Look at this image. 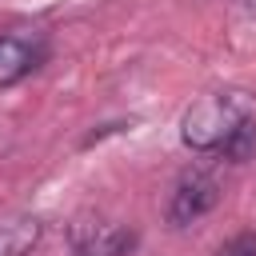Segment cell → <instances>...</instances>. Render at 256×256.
<instances>
[{
    "label": "cell",
    "instance_id": "1",
    "mask_svg": "<svg viewBox=\"0 0 256 256\" xmlns=\"http://www.w3.org/2000/svg\"><path fill=\"white\" fill-rule=\"evenodd\" d=\"M248 124H256V100L244 88H216L192 100L180 116V144L196 156H220Z\"/></svg>",
    "mask_w": 256,
    "mask_h": 256
},
{
    "label": "cell",
    "instance_id": "3",
    "mask_svg": "<svg viewBox=\"0 0 256 256\" xmlns=\"http://www.w3.org/2000/svg\"><path fill=\"white\" fill-rule=\"evenodd\" d=\"M52 56V36L36 24L4 28L0 32V92L24 84L32 72H40Z\"/></svg>",
    "mask_w": 256,
    "mask_h": 256
},
{
    "label": "cell",
    "instance_id": "2",
    "mask_svg": "<svg viewBox=\"0 0 256 256\" xmlns=\"http://www.w3.org/2000/svg\"><path fill=\"white\" fill-rule=\"evenodd\" d=\"M224 200V184L216 172L208 168H188L180 172V180L172 184L168 192V204H164V220L172 228H192L196 220H204L208 212H216Z\"/></svg>",
    "mask_w": 256,
    "mask_h": 256
},
{
    "label": "cell",
    "instance_id": "5",
    "mask_svg": "<svg viewBox=\"0 0 256 256\" xmlns=\"http://www.w3.org/2000/svg\"><path fill=\"white\" fill-rule=\"evenodd\" d=\"M44 240V220L16 212V216H0V256H32Z\"/></svg>",
    "mask_w": 256,
    "mask_h": 256
},
{
    "label": "cell",
    "instance_id": "6",
    "mask_svg": "<svg viewBox=\"0 0 256 256\" xmlns=\"http://www.w3.org/2000/svg\"><path fill=\"white\" fill-rule=\"evenodd\" d=\"M216 256H256V228H244V232L228 236L216 248Z\"/></svg>",
    "mask_w": 256,
    "mask_h": 256
},
{
    "label": "cell",
    "instance_id": "7",
    "mask_svg": "<svg viewBox=\"0 0 256 256\" xmlns=\"http://www.w3.org/2000/svg\"><path fill=\"white\" fill-rule=\"evenodd\" d=\"M236 4H240V8L248 12V16H256V0H236Z\"/></svg>",
    "mask_w": 256,
    "mask_h": 256
},
{
    "label": "cell",
    "instance_id": "4",
    "mask_svg": "<svg viewBox=\"0 0 256 256\" xmlns=\"http://www.w3.org/2000/svg\"><path fill=\"white\" fill-rule=\"evenodd\" d=\"M140 248V228L132 224H92L72 240V256H132Z\"/></svg>",
    "mask_w": 256,
    "mask_h": 256
}]
</instances>
